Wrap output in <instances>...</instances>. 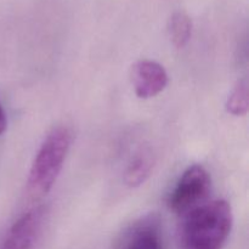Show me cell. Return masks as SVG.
<instances>
[{
	"label": "cell",
	"mask_w": 249,
	"mask_h": 249,
	"mask_svg": "<svg viewBox=\"0 0 249 249\" xmlns=\"http://www.w3.org/2000/svg\"><path fill=\"white\" fill-rule=\"evenodd\" d=\"M232 223V209L228 202H207L181 216L178 231L179 249H223Z\"/></svg>",
	"instance_id": "6da1fadb"
},
{
	"label": "cell",
	"mask_w": 249,
	"mask_h": 249,
	"mask_svg": "<svg viewBox=\"0 0 249 249\" xmlns=\"http://www.w3.org/2000/svg\"><path fill=\"white\" fill-rule=\"evenodd\" d=\"M72 143L67 126L53 128L41 142L29 170L27 191L32 198L45 196L55 185Z\"/></svg>",
	"instance_id": "7a4b0ae2"
},
{
	"label": "cell",
	"mask_w": 249,
	"mask_h": 249,
	"mask_svg": "<svg viewBox=\"0 0 249 249\" xmlns=\"http://www.w3.org/2000/svg\"><path fill=\"white\" fill-rule=\"evenodd\" d=\"M212 190V180L202 165L187 168L168 199V206L174 213L182 216L197 207L207 203Z\"/></svg>",
	"instance_id": "3957f363"
},
{
	"label": "cell",
	"mask_w": 249,
	"mask_h": 249,
	"mask_svg": "<svg viewBox=\"0 0 249 249\" xmlns=\"http://www.w3.org/2000/svg\"><path fill=\"white\" fill-rule=\"evenodd\" d=\"M45 209L36 207L24 213L10 228L0 249H34L43 230Z\"/></svg>",
	"instance_id": "277c9868"
},
{
	"label": "cell",
	"mask_w": 249,
	"mask_h": 249,
	"mask_svg": "<svg viewBox=\"0 0 249 249\" xmlns=\"http://www.w3.org/2000/svg\"><path fill=\"white\" fill-rule=\"evenodd\" d=\"M131 82L139 99H151L167 88L169 78L167 71L160 63L151 60H141L131 68Z\"/></svg>",
	"instance_id": "5b68a950"
},
{
	"label": "cell",
	"mask_w": 249,
	"mask_h": 249,
	"mask_svg": "<svg viewBox=\"0 0 249 249\" xmlns=\"http://www.w3.org/2000/svg\"><path fill=\"white\" fill-rule=\"evenodd\" d=\"M119 249H163L160 226L155 216H146L134 224L124 235Z\"/></svg>",
	"instance_id": "8992f818"
},
{
	"label": "cell",
	"mask_w": 249,
	"mask_h": 249,
	"mask_svg": "<svg viewBox=\"0 0 249 249\" xmlns=\"http://www.w3.org/2000/svg\"><path fill=\"white\" fill-rule=\"evenodd\" d=\"M155 167V156L148 148H141L129 162L124 172V182L130 187H139L150 178Z\"/></svg>",
	"instance_id": "52a82bcc"
},
{
	"label": "cell",
	"mask_w": 249,
	"mask_h": 249,
	"mask_svg": "<svg viewBox=\"0 0 249 249\" xmlns=\"http://www.w3.org/2000/svg\"><path fill=\"white\" fill-rule=\"evenodd\" d=\"M170 40L173 45L178 49L186 46L192 34V22L185 12L178 11L170 16L168 23Z\"/></svg>",
	"instance_id": "ba28073f"
},
{
	"label": "cell",
	"mask_w": 249,
	"mask_h": 249,
	"mask_svg": "<svg viewBox=\"0 0 249 249\" xmlns=\"http://www.w3.org/2000/svg\"><path fill=\"white\" fill-rule=\"evenodd\" d=\"M249 108V91L248 83L246 79L240 80L233 87L226 101V111L236 117L247 114Z\"/></svg>",
	"instance_id": "9c48e42d"
},
{
	"label": "cell",
	"mask_w": 249,
	"mask_h": 249,
	"mask_svg": "<svg viewBox=\"0 0 249 249\" xmlns=\"http://www.w3.org/2000/svg\"><path fill=\"white\" fill-rule=\"evenodd\" d=\"M7 126V121H6V114H5L4 108H2L1 104H0V135L4 134V131L6 130Z\"/></svg>",
	"instance_id": "30bf717a"
}]
</instances>
